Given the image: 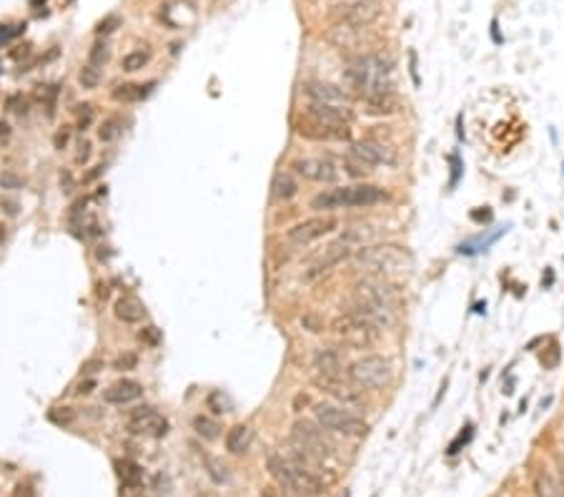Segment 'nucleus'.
Returning <instances> with one entry per match:
<instances>
[{"instance_id": "1", "label": "nucleus", "mask_w": 564, "mask_h": 497, "mask_svg": "<svg viewBox=\"0 0 564 497\" xmlns=\"http://www.w3.org/2000/svg\"><path fill=\"white\" fill-rule=\"evenodd\" d=\"M344 81L354 93L364 98L394 93V61L381 50L354 55L344 70Z\"/></svg>"}, {"instance_id": "2", "label": "nucleus", "mask_w": 564, "mask_h": 497, "mask_svg": "<svg viewBox=\"0 0 564 497\" xmlns=\"http://www.w3.org/2000/svg\"><path fill=\"white\" fill-rule=\"evenodd\" d=\"M399 304V289L389 284V279L366 276L354 284V311L374 322L376 327L392 324Z\"/></svg>"}, {"instance_id": "3", "label": "nucleus", "mask_w": 564, "mask_h": 497, "mask_svg": "<svg viewBox=\"0 0 564 497\" xmlns=\"http://www.w3.org/2000/svg\"><path fill=\"white\" fill-rule=\"evenodd\" d=\"M354 262L361 271L379 279H396L409 274L412 269V254L396 244H369L354 254Z\"/></svg>"}, {"instance_id": "4", "label": "nucleus", "mask_w": 564, "mask_h": 497, "mask_svg": "<svg viewBox=\"0 0 564 497\" xmlns=\"http://www.w3.org/2000/svg\"><path fill=\"white\" fill-rule=\"evenodd\" d=\"M389 201V193L374 184H359V186H339L326 188L311 199L314 211H336V208H359V206H376Z\"/></svg>"}, {"instance_id": "5", "label": "nucleus", "mask_w": 564, "mask_h": 497, "mask_svg": "<svg viewBox=\"0 0 564 497\" xmlns=\"http://www.w3.org/2000/svg\"><path fill=\"white\" fill-rule=\"evenodd\" d=\"M266 469H269V475L274 477L279 487L294 492L299 497H319L323 492L321 477L303 469L301 465H296L289 455H279V452L269 455Z\"/></svg>"}, {"instance_id": "6", "label": "nucleus", "mask_w": 564, "mask_h": 497, "mask_svg": "<svg viewBox=\"0 0 564 497\" xmlns=\"http://www.w3.org/2000/svg\"><path fill=\"white\" fill-rule=\"evenodd\" d=\"M346 377L359 389H381L392 382V362L381 354H366L346 367Z\"/></svg>"}, {"instance_id": "7", "label": "nucleus", "mask_w": 564, "mask_h": 497, "mask_svg": "<svg viewBox=\"0 0 564 497\" xmlns=\"http://www.w3.org/2000/svg\"><path fill=\"white\" fill-rule=\"evenodd\" d=\"M314 417H316V422L323 429L336 432V435H344V437H361L366 435V429H369V425H366L359 414L349 412L344 405L319 402L316 407H314Z\"/></svg>"}, {"instance_id": "8", "label": "nucleus", "mask_w": 564, "mask_h": 497, "mask_svg": "<svg viewBox=\"0 0 564 497\" xmlns=\"http://www.w3.org/2000/svg\"><path fill=\"white\" fill-rule=\"evenodd\" d=\"M291 442L303 447L306 452L316 455L319 460H331V457L339 455L336 442L329 437V429H323L319 422H309V420H299L294 422L291 427Z\"/></svg>"}, {"instance_id": "9", "label": "nucleus", "mask_w": 564, "mask_h": 497, "mask_svg": "<svg viewBox=\"0 0 564 497\" xmlns=\"http://www.w3.org/2000/svg\"><path fill=\"white\" fill-rule=\"evenodd\" d=\"M381 3L379 0H351V3H341L329 10V21L334 26H354V28H366L372 26L381 15Z\"/></svg>"}, {"instance_id": "10", "label": "nucleus", "mask_w": 564, "mask_h": 497, "mask_svg": "<svg viewBox=\"0 0 564 497\" xmlns=\"http://www.w3.org/2000/svg\"><path fill=\"white\" fill-rule=\"evenodd\" d=\"M331 331L344 342H349V344H369V342L376 339L379 327L366 317H361V314H356V311H346V314H339L331 322Z\"/></svg>"}, {"instance_id": "11", "label": "nucleus", "mask_w": 564, "mask_h": 497, "mask_svg": "<svg viewBox=\"0 0 564 497\" xmlns=\"http://www.w3.org/2000/svg\"><path fill=\"white\" fill-rule=\"evenodd\" d=\"M296 133L306 141H316V144H323V141H351V128L349 126H329L314 118L311 113H301L296 118Z\"/></svg>"}, {"instance_id": "12", "label": "nucleus", "mask_w": 564, "mask_h": 497, "mask_svg": "<svg viewBox=\"0 0 564 497\" xmlns=\"http://www.w3.org/2000/svg\"><path fill=\"white\" fill-rule=\"evenodd\" d=\"M299 176L306 181H316V184H336L341 171H339V161L334 156H309V159H296L291 164Z\"/></svg>"}, {"instance_id": "13", "label": "nucleus", "mask_w": 564, "mask_h": 497, "mask_svg": "<svg viewBox=\"0 0 564 497\" xmlns=\"http://www.w3.org/2000/svg\"><path fill=\"white\" fill-rule=\"evenodd\" d=\"M336 226L339 224L334 216H311V219H303L299 221V224H294V226L286 231V239H289L294 246H306V244L331 234Z\"/></svg>"}, {"instance_id": "14", "label": "nucleus", "mask_w": 564, "mask_h": 497, "mask_svg": "<svg viewBox=\"0 0 564 497\" xmlns=\"http://www.w3.org/2000/svg\"><path fill=\"white\" fill-rule=\"evenodd\" d=\"M354 254H356V248L351 246V244H346L344 239L339 236L336 242L329 244V246L323 248V254L319 256L316 262L311 264L309 269L303 271V279H306V282H314V279H319V276L329 274L331 269H336L339 264L346 262V259H349V256H354Z\"/></svg>"}, {"instance_id": "15", "label": "nucleus", "mask_w": 564, "mask_h": 497, "mask_svg": "<svg viewBox=\"0 0 564 497\" xmlns=\"http://www.w3.org/2000/svg\"><path fill=\"white\" fill-rule=\"evenodd\" d=\"M128 432L138 437H163L168 432V420L153 407L143 405L128 414Z\"/></svg>"}, {"instance_id": "16", "label": "nucleus", "mask_w": 564, "mask_h": 497, "mask_svg": "<svg viewBox=\"0 0 564 497\" xmlns=\"http://www.w3.org/2000/svg\"><path fill=\"white\" fill-rule=\"evenodd\" d=\"M326 41L334 46V48L341 50H356V55L369 53V43L374 41L372 35H366V28H354V26H334L326 33Z\"/></svg>"}, {"instance_id": "17", "label": "nucleus", "mask_w": 564, "mask_h": 497, "mask_svg": "<svg viewBox=\"0 0 564 497\" xmlns=\"http://www.w3.org/2000/svg\"><path fill=\"white\" fill-rule=\"evenodd\" d=\"M303 96L309 98L311 104H326V106H346L351 101V93L341 86L326 81H306L301 86Z\"/></svg>"}, {"instance_id": "18", "label": "nucleus", "mask_w": 564, "mask_h": 497, "mask_svg": "<svg viewBox=\"0 0 564 497\" xmlns=\"http://www.w3.org/2000/svg\"><path fill=\"white\" fill-rule=\"evenodd\" d=\"M349 153L351 156H356L359 161H364L366 166H381V164L394 166L396 164V151H394L392 146L379 144V141H372V138L351 144Z\"/></svg>"}, {"instance_id": "19", "label": "nucleus", "mask_w": 564, "mask_h": 497, "mask_svg": "<svg viewBox=\"0 0 564 497\" xmlns=\"http://www.w3.org/2000/svg\"><path fill=\"white\" fill-rule=\"evenodd\" d=\"M314 384H316L323 394H329L331 400H336L339 405H344V407H359V405L364 402V397L359 394L361 389H354L356 384H346V382H341L339 377L319 374L316 380H314Z\"/></svg>"}, {"instance_id": "20", "label": "nucleus", "mask_w": 564, "mask_h": 497, "mask_svg": "<svg viewBox=\"0 0 564 497\" xmlns=\"http://www.w3.org/2000/svg\"><path fill=\"white\" fill-rule=\"evenodd\" d=\"M141 394H143V387L138 384V382L121 380V382H116V384H110L108 389H105L103 400L108 402V405H118V407H123V405H128V402L138 400Z\"/></svg>"}, {"instance_id": "21", "label": "nucleus", "mask_w": 564, "mask_h": 497, "mask_svg": "<svg viewBox=\"0 0 564 497\" xmlns=\"http://www.w3.org/2000/svg\"><path fill=\"white\" fill-rule=\"evenodd\" d=\"M113 314H116V319L123 322V324H138V322H143L145 317V306L138 302L136 297H121L113 304Z\"/></svg>"}, {"instance_id": "22", "label": "nucleus", "mask_w": 564, "mask_h": 497, "mask_svg": "<svg viewBox=\"0 0 564 497\" xmlns=\"http://www.w3.org/2000/svg\"><path fill=\"white\" fill-rule=\"evenodd\" d=\"M314 367L319 369V374H326V377H339L341 369H344V357L339 349H319L314 354Z\"/></svg>"}, {"instance_id": "23", "label": "nucleus", "mask_w": 564, "mask_h": 497, "mask_svg": "<svg viewBox=\"0 0 564 497\" xmlns=\"http://www.w3.org/2000/svg\"><path fill=\"white\" fill-rule=\"evenodd\" d=\"M366 113L369 116H394L401 110V101L394 93H384V96H374V98H366Z\"/></svg>"}, {"instance_id": "24", "label": "nucleus", "mask_w": 564, "mask_h": 497, "mask_svg": "<svg viewBox=\"0 0 564 497\" xmlns=\"http://www.w3.org/2000/svg\"><path fill=\"white\" fill-rule=\"evenodd\" d=\"M254 442V429L248 425H236V427L228 429L226 435V449L231 455H243Z\"/></svg>"}, {"instance_id": "25", "label": "nucleus", "mask_w": 564, "mask_h": 497, "mask_svg": "<svg viewBox=\"0 0 564 497\" xmlns=\"http://www.w3.org/2000/svg\"><path fill=\"white\" fill-rule=\"evenodd\" d=\"M532 490H534V497H564L562 485L547 469H537L532 475Z\"/></svg>"}, {"instance_id": "26", "label": "nucleus", "mask_w": 564, "mask_h": 497, "mask_svg": "<svg viewBox=\"0 0 564 497\" xmlns=\"http://www.w3.org/2000/svg\"><path fill=\"white\" fill-rule=\"evenodd\" d=\"M116 475L118 480H121L125 487H131V490H138V487L143 485V469H141V465L133 462V460H116Z\"/></svg>"}, {"instance_id": "27", "label": "nucleus", "mask_w": 564, "mask_h": 497, "mask_svg": "<svg viewBox=\"0 0 564 497\" xmlns=\"http://www.w3.org/2000/svg\"><path fill=\"white\" fill-rule=\"evenodd\" d=\"M271 188H274V196L279 201H291L296 193H299V184H296L294 176H291V173H286V171L276 173Z\"/></svg>"}, {"instance_id": "28", "label": "nucleus", "mask_w": 564, "mask_h": 497, "mask_svg": "<svg viewBox=\"0 0 564 497\" xmlns=\"http://www.w3.org/2000/svg\"><path fill=\"white\" fill-rule=\"evenodd\" d=\"M153 83H148V86H136V83H123V86H118L116 90H113V101H118V104H136V101H143L145 96H148V88H151Z\"/></svg>"}, {"instance_id": "29", "label": "nucleus", "mask_w": 564, "mask_h": 497, "mask_svg": "<svg viewBox=\"0 0 564 497\" xmlns=\"http://www.w3.org/2000/svg\"><path fill=\"white\" fill-rule=\"evenodd\" d=\"M193 429H196V435L201 440L206 442H214L221 437V425L216 420H211V417H206V414H196L193 417Z\"/></svg>"}, {"instance_id": "30", "label": "nucleus", "mask_w": 564, "mask_h": 497, "mask_svg": "<svg viewBox=\"0 0 564 497\" xmlns=\"http://www.w3.org/2000/svg\"><path fill=\"white\" fill-rule=\"evenodd\" d=\"M121 131H123L121 116H108L103 124H101V128H98V138H101L103 144H110V141H116V138L121 136Z\"/></svg>"}, {"instance_id": "31", "label": "nucleus", "mask_w": 564, "mask_h": 497, "mask_svg": "<svg viewBox=\"0 0 564 497\" xmlns=\"http://www.w3.org/2000/svg\"><path fill=\"white\" fill-rule=\"evenodd\" d=\"M201 460H203V469L208 472V477L214 480L216 485H223L228 483V475H226V467L216 460V457H211L208 452H201Z\"/></svg>"}, {"instance_id": "32", "label": "nucleus", "mask_w": 564, "mask_h": 497, "mask_svg": "<svg viewBox=\"0 0 564 497\" xmlns=\"http://www.w3.org/2000/svg\"><path fill=\"white\" fill-rule=\"evenodd\" d=\"M341 164H344L346 173L354 176V179H364V176L372 173V166H366L364 161H359L356 156H351V153H346L344 159H341Z\"/></svg>"}, {"instance_id": "33", "label": "nucleus", "mask_w": 564, "mask_h": 497, "mask_svg": "<svg viewBox=\"0 0 564 497\" xmlns=\"http://www.w3.org/2000/svg\"><path fill=\"white\" fill-rule=\"evenodd\" d=\"M206 407L211 409V412H216V414H223V412H231L234 405H231V400H228L221 389H214V392L206 397Z\"/></svg>"}, {"instance_id": "34", "label": "nucleus", "mask_w": 564, "mask_h": 497, "mask_svg": "<svg viewBox=\"0 0 564 497\" xmlns=\"http://www.w3.org/2000/svg\"><path fill=\"white\" fill-rule=\"evenodd\" d=\"M108 61H110V46L105 41H96L88 53V63H93L96 68H103Z\"/></svg>"}, {"instance_id": "35", "label": "nucleus", "mask_w": 564, "mask_h": 497, "mask_svg": "<svg viewBox=\"0 0 564 497\" xmlns=\"http://www.w3.org/2000/svg\"><path fill=\"white\" fill-rule=\"evenodd\" d=\"M78 81H81L83 88H98V83H101V68H96L93 63H85L81 68V73H78Z\"/></svg>"}, {"instance_id": "36", "label": "nucleus", "mask_w": 564, "mask_h": 497, "mask_svg": "<svg viewBox=\"0 0 564 497\" xmlns=\"http://www.w3.org/2000/svg\"><path fill=\"white\" fill-rule=\"evenodd\" d=\"M148 63V53L145 50H133V53L123 55V70H128V73H136V70H141Z\"/></svg>"}, {"instance_id": "37", "label": "nucleus", "mask_w": 564, "mask_h": 497, "mask_svg": "<svg viewBox=\"0 0 564 497\" xmlns=\"http://www.w3.org/2000/svg\"><path fill=\"white\" fill-rule=\"evenodd\" d=\"M138 367V357L133 352H123L113 359V369L116 372H128V369H136Z\"/></svg>"}, {"instance_id": "38", "label": "nucleus", "mask_w": 564, "mask_h": 497, "mask_svg": "<svg viewBox=\"0 0 564 497\" xmlns=\"http://www.w3.org/2000/svg\"><path fill=\"white\" fill-rule=\"evenodd\" d=\"M118 26H121V18H118V15H108L105 21L98 23L96 33H98V35H108V33H113V30H116Z\"/></svg>"}, {"instance_id": "39", "label": "nucleus", "mask_w": 564, "mask_h": 497, "mask_svg": "<svg viewBox=\"0 0 564 497\" xmlns=\"http://www.w3.org/2000/svg\"><path fill=\"white\" fill-rule=\"evenodd\" d=\"M23 30H26V23H23V26H3L0 28V46L8 41H13L15 35H21Z\"/></svg>"}, {"instance_id": "40", "label": "nucleus", "mask_w": 564, "mask_h": 497, "mask_svg": "<svg viewBox=\"0 0 564 497\" xmlns=\"http://www.w3.org/2000/svg\"><path fill=\"white\" fill-rule=\"evenodd\" d=\"M103 369V359H88V362H83L81 364V374L83 377H90V374H96Z\"/></svg>"}, {"instance_id": "41", "label": "nucleus", "mask_w": 564, "mask_h": 497, "mask_svg": "<svg viewBox=\"0 0 564 497\" xmlns=\"http://www.w3.org/2000/svg\"><path fill=\"white\" fill-rule=\"evenodd\" d=\"M68 141H70V128H68V126H63L61 131L53 136V146L58 148V151H63V148L68 146Z\"/></svg>"}, {"instance_id": "42", "label": "nucleus", "mask_w": 564, "mask_h": 497, "mask_svg": "<svg viewBox=\"0 0 564 497\" xmlns=\"http://www.w3.org/2000/svg\"><path fill=\"white\" fill-rule=\"evenodd\" d=\"M50 420L58 422V425H70V422H73V412H70V407H63L61 412L53 409V412H50Z\"/></svg>"}, {"instance_id": "43", "label": "nucleus", "mask_w": 564, "mask_h": 497, "mask_svg": "<svg viewBox=\"0 0 564 497\" xmlns=\"http://www.w3.org/2000/svg\"><path fill=\"white\" fill-rule=\"evenodd\" d=\"M90 118H93V110H90L88 104L78 106V126H81V131H85V126L90 124Z\"/></svg>"}, {"instance_id": "44", "label": "nucleus", "mask_w": 564, "mask_h": 497, "mask_svg": "<svg viewBox=\"0 0 564 497\" xmlns=\"http://www.w3.org/2000/svg\"><path fill=\"white\" fill-rule=\"evenodd\" d=\"M138 339L145 342V344L156 347V344H159V329H156V327H148V329H143L141 334H138Z\"/></svg>"}, {"instance_id": "45", "label": "nucleus", "mask_w": 564, "mask_h": 497, "mask_svg": "<svg viewBox=\"0 0 564 497\" xmlns=\"http://www.w3.org/2000/svg\"><path fill=\"white\" fill-rule=\"evenodd\" d=\"M0 186H3V188H21L23 181L18 179V176H13V173H3V179H0Z\"/></svg>"}, {"instance_id": "46", "label": "nucleus", "mask_w": 564, "mask_h": 497, "mask_svg": "<svg viewBox=\"0 0 564 497\" xmlns=\"http://www.w3.org/2000/svg\"><path fill=\"white\" fill-rule=\"evenodd\" d=\"M0 208H6L8 216H15L18 214V201L13 199H0Z\"/></svg>"}, {"instance_id": "47", "label": "nucleus", "mask_w": 564, "mask_h": 497, "mask_svg": "<svg viewBox=\"0 0 564 497\" xmlns=\"http://www.w3.org/2000/svg\"><path fill=\"white\" fill-rule=\"evenodd\" d=\"M93 389H96V380H85V382H81V384L76 387V394H90L93 392Z\"/></svg>"}, {"instance_id": "48", "label": "nucleus", "mask_w": 564, "mask_h": 497, "mask_svg": "<svg viewBox=\"0 0 564 497\" xmlns=\"http://www.w3.org/2000/svg\"><path fill=\"white\" fill-rule=\"evenodd\" d=\"M88 159H90V144H88V141H83L81 153H78V164H85Z\"/></svg>"}, {"instance_id": "49", "label": "nucleus", "mask_w": 564, "mask_h": 497, "mask_svg": "<svg viewBox=\"0 0 564 497\" xmlns=\"http://www.w3.org/2000/svg\"><path fill=\"white\" fill-rule=\"evenodd\" d=\"M63 184H66V188H63V191H66V193H70V191H73V179H70V173H68V171H66V173H61V186H63Z\"/></svg>"}, {"instance_id": "50", "label": "nucleus", "mask_w": 564, "mask_h": 497, "mask_svg": "<svg viewBox=\"0 0 564 497\" xmlns=\"http://www.w3.org/2000/svg\"><path fill=\"white\" fill-rule=\"evenodd\" d=\"M301 405H303V407L309 405V397H306V394H299V397H296V400H294V407H296V409L301 407Z\"/></svg>"}, {"instance_id": "51", "label": "nucleus", "mask_w": 564, "mask_h": 497, "mask_svg": "<svg viewBox=\"0 0 564 497\" xmlns=\"http://www.w3.org/2000/svg\"><path fill=\"white\" fill-rule=\"evenodd\" d=\"M557 467H559V477H562V487H564V457H557Z\"/></svg>"}, {"instance_id": "52", "label": "nucleus", "mask_w": 564, "mask_h": 497, "mask_svg": "<svg viewBox=\"0 0 564 497\" xmlns=\"http://www.w3.org/2000/svg\"><path fill=\"white\" fill-rule=\"evenodd\" d=\"M259 497H283V495H279L276 490H271V487H266V490H261V495Z\"/></svg>"}, {"instance_id": "53", "label": "nucleus", "mask_w": 564, "mask_h": 497, "mask_svg": "<svg viewBox=\"0 0 564 497\" xmlns=\"http://www.w3.org/2000/svg\"><path fill=\"white\" fill-rule=\"evenodd\" d=\"M0 136H3V138L8 136V124H3V121H0Z\"/></svg>"}, {"instance_id": "54", "label": "nucleus", "mask_w": 564, "mask_h": 497, "mask_svg": "<svg viewBox=\"0 0 564 497\" xmlns=\"http://www.w3.org/2000/svg\"><path fill=\"white\" fill-rule=\"evenodd\" d=\"M6 242V226H3V224H0V244Z\"/></svg>"}]
</instances>
